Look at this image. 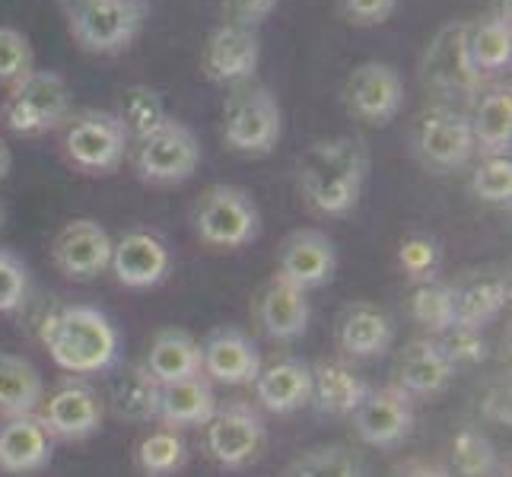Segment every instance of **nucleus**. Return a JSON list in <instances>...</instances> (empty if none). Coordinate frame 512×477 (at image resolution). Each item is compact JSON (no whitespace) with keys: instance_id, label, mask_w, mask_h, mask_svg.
<instances>
[{"instance_id":"b1692460","label":"nucleus","mask_w":512,"mask_h":477,"mask_svg":"<svg viewBox=\"0 0 512 477\" xmlns=\"http://www.w3.org/2000/svg\"><path fill=\"white\" fill-rule=\"evenodd\" d=\"M255 385V398L271 414H293L306 408L312 398V366L303 360H277L261 369Z\"/></svg>"},{"instance_id":"f03ea898","label":"nucleus","mask_w":512,"mask_h":477,"mask_svg":"<svg viewBox=\"0 0 512 477\" xmlns=\"http://www.w3.org/2000/svg\"><path fill=\"white\" fill-rule=\"evenodd\" d=\"M39 338L58 369L70 376H96L118 360V331L96 306H64L51 312Z\"/></svg>"},{"instance_id":"ea45409f","label":"nucleus","mask_w":512,"mask_h":477,"mask_svg":"<svg viewBox=\"0 0 512 477\" xmlns=\"http://www.w3.org/2000/svg\"><path fill=\"white\" fill-rule=\"evenodd\" d=\"M436 344L446 353V360L452 366H474L487 360V341L478 328L452 325L443 334H436Z\"/></svg>"},{"instance_id":"2f4dec72","label":"nucleus","mask_w":512,"mask_h":477,"mask_svg":"<svg viewBox=\"0 0 512 477\" xmlns=\"http://www.w3.org/2000/svg\"><path fill=\"white\" fill-rule=\"evenodd\" d=\"M468 121H471L474 144H478L487 156L506 153L512 144V96H509V90L497 86V90L481 96L478 109H474V115Z\"/></svg>"},{"instance_id":"473e14b6","label":"nucleus","mask_w":512,"mask_h":477,"mask_svg":"<svg viewBox=\"0 0 512 477\" xmlns=\"http://www.w3.org/2000/svg\"><path fill=\"white\" fill-rule=\"evenodd\" d=\"M468 58L474 70L484 74H497L506 70L512 61V29L506 16H490V20L471 26L468 23Z\"/></svg>"},{"instance_id":"412c9836","label":"nucleus","mask_w":512,"mask_h":477,"mask_svg":"<svg viewBox=\"0 0 512 477\" xmlns=\"http://www.w3.org/2000/svg\"><path fill=\"white\" fill-rule=\"evenodd\" d=\"M55 452V436L48 433L39 414L10 417L0 423V471L35 474L48 468Z\"/></svg>"},{"instance_id":"c756f323","label":"nucleus","mask_w":512,"mask_h":477,"mask_svg":"<svg viewBox=\"0 0 512 477\" xmlns=\"http://www.w3.org/2000/svg\"><path fill=\"white\" fill-rule=\"evenodd\" d=\"M156 398H160V385L140 366H125L112 376L109 385V408L118 420L131 423H150L156 420Z\"/></svg>"},{"instance_id":"4468645a","label":"nucleus","mask_w":512,"mask_h":477,"mask_svg":"<svg viewBox=\"0 0 512 477\" xmlns=\"http://www.w3.org/2000/svg\"><path fill=\"white\" fill-rule=\"evenodd\" d=\"M350 417H353V430H357V436L366 446L392 449L404 443L414 427V401L398 385L369 388Z\"/></svg>"},{"instance_id":"6e6552de","label":"nucleus","mask_w":512,"mask_h":477,"mask_svg":"<svg viewBox=\"0 0 512 477\" xmlns=\"http://www.w3.org/2000/svg\"><path fill=\"white\" fill-rule=\"evenodd\" d=\"M201 166V144L182 121L169 118L166 125L144 137L134 147V172L147 185H182Z\"/></svg>"},{"instance_id":"09e8293b","label":"nucleus","mask_w":512,"mask_h":477,"mask_svg":"<svg viewBox=\"0 0 512 477\" xmlns=\"http://www.w3.org/2000/svg\"><path fill=\"white\" fill-rule=\"evenodd\" d=\"M4 220H7V207H4V201H0V229H4Z\"/></svg>"},{"instance_id":"423d86ee","label":"nucleus","mask_w":512,"mask_h":477,"mask_svg":"<svg viewBox=\"0 0 512 477\" xmlns=\"http://www.w3.org/2000/svg\"><path fill=\"white\" fill-rule=\"evenodd\" d=\"M194 233L210 249H242L258 239L261 214L249 191L214 185L194 207Z\"/></svg>"},{"instance_id":"de8ad7c7","label":"nucleus","mask_w":512,"mask_h":477,"mask_svg":"<svg viewBox=\"0 0 512 477\" xmlns=\"http://www.w3.org/2000/svg\"><path fill=\"white\" fill-rule=\"evenodd\" d=\"M10 166H13V153H10V147L4 144V140H0V182L10 175Z\"/></svg>"},{"instance_id":"58836bf2","label":"nucleus","mask_w":512,"mask_h":477,"mask_svg":"<svg viewBox=\"0 0 512 477\" xmlns=\"http://www.w3.org/2000/svg\"><path fill=\"white\" fill-rule=\"evenodd\" d=\"M35 64L29 39L13 26H0V86L20 83Z\"/></svg>"},{"instance_id":"9b49d317","label":"nucleus","mask_w":512,"mask_h":477,"mask_svg":"<svg viewBox=\"0 0 512 477\" xmlns=\"http://www.w3.org/2000/svg\"><path fill=\"white\" fill-rule=\"evenodd\" d=\"M48 427V433L64 443H83L99 433L105 417V401L99 392L83 379L61 382L48 398H42V408L35 411Z\"/></svg>"},{"instance_id":"e433bc0d","label":"nucleus","mask_w":512,"mask_h":477,"mask_svg":"<svg viewBox=\"0 0 512 477\" xmlns=\"http://www.w3.org/2000/svg\"><path fill=\"white\" fill-rule=\"evenodd\" d=\"M452 462L462 477H493L497 474V449L481 430H462L452 439Z\"/></svg>"},{"instance_id":"39448f33","label":"nucleus","mask_w":512,"mask_h":477,"mask_svg":"<svg viewBox=\"0 0 512 477\" xmlns=\"http://www.w3.org/2000/svg\"><path fill=\"white\" fill-rule=\"evenodd\" d=\"M280 128V105L268 86L258 83H239L236 93L223 105V140L229 150L242 156H264L277 147Z\"/></svg>"},{"instance_id":"c85d7f7f","label":"nucleus","mask_w":512,"mask_h":477,"mask_svg":"<svg viewBox=\"0 0 512 477\" xmlns=\"http://www.w3.org/2000/svg\"><path fill=\"white\" fill-rule=\"evenodd\" d=\"M366 392L369 388L363 385V379L338 360H325L319 366H312V398L309 401H315V408L322 414L350 417L357 411V404L363 401Z\"/></svg>"},{"instance_id":"c9c22d12","label":"nucleus","mask_w":512,"mask_h":477,"mask_svg":"<svg viewBox=\"0 0 512 477\" xmlns=\"http://www.w3.org/2000/svg\"><path fill=\"white\" fill-rule=\"evenodd\" d=\"M411 318L423 325L430 334H443L455 325V306H452V290L449 284L439 280H420L411 290Z\"/></svg>"},{"instance_id":"f3484780","label":"nucleus","mask_w":512,"mask_h":477,"mask_svg":"<svg viewBox=\"0 0 512 477\" xmlns=\"http://www.w3.org/2000/svg\"><path fill=\"white\" fill-rule=\"evenodd\" d=\"M109 271L115 280L128 290H150L160 287L172 271L169 245L147 229L125 233L118 242H112V261Z\"/></svg>"},{"instance_id":"79ce46f5","label":"nucleus","mask_w":512,"mask_h":477,"mask_svg":"<svg viewBox=\"0 0 512 477\" xmlns=\"http://www.w3.org/2000/svg\"><path fill=\"white\" fill-rule=\"evenodd\" d=\"M401 264L414 280H433V271L439 264V249L436 242L427 236H411L401 245Z\"/></svg>"},{"instance_id":"a19ab883","label":"nucleus","mask_w":512,"mask_h":477,"mask_svg":"<svg viewBox=\"0 0 512 477\" xmlns=\"http://www.w3.org/2000/svg\"><path fill=\"white\" fill-rule=\"evenodd\" d=\"M29 290V268L20 255L10 249H0V315L16 312L23 306Z\"/></svg>"},{"instance_id":"aec40b11","label":"nucleus","mask_w":512,"mask_h":477,"mask_svg":"<svg viewBox=\"0 0 512 477\" xmlns=\"http://www.w3.org/2000/svg\"><path fill=\"white\" fill-rule=\"evenodd\" d=\"M452 306H455V325L465 328H484L509 303V274L500 268H478L468 271L449 284Z\"/></svg>"},{"instance_id":"9d476101","label":"nucleus","mask_w":512,"mask_h":477,"mask_svg":"<svg viewBox=\"0 0 512 477\" xmlns=\"http://www.w3.org/2000/svg\"><path fill=\"white\" fill-rule=\"evenodd\" d=\"M423 83L433 86L443 96H478L481 93V74L474 70L468 58V23H446L433 35L423 55Z\"/></svg>"},{"instance_id":"20e7f679","label":"nucleus","mask_w":512,"mask_h":477,"mask_svg":"<svg viewBox=\"0 0 512 477\" xmlns=\"http://www.w3.org/2000/svg\"><path fill=\"white\" fill-rule=\"evenodd\" d=\"M144 20V0H74L67 10L70 35L93 55H118L131 48L144 29Z\"/></svg>"},{"instance_id":"a211bd4d","label":"nucleus","mask_w":512,"mask_h":477,"mask_svg":"<svg viewBox=\"0 0 512 477\" xmlns=\"http://www.w3.org/2000/svg\"><path fill=\"white\" fill-rule=\"evenodd\" d=\"M258 61H261V42L255 29L236 26V23H223L220 29L210 32L204 55H201V67L207 80L233 83V86L249 83L258 70Z\"/></svg>"},{"instance_id":"4be33fe9","label":"nucleus","mask_w":512,"mask_h":477,"mask_svg":"<svg viewBox=\"0 0 512 477\" xmlns=\"http://www.w3.org/2000/svg\"><path fill=\"white\" fill-rule=\"evenodd\" d=\"M455 376V366L439 350L436 338H417L401 350L398 357V388L411 398H436L443 395Z\"/></svg>"},{"instance_id":"1a4fd4ad","label":"nucleus","mask_w":512,"mask_h":477,"mask_svg":"<svg viewBox=\"0 0 512 477\" xmlns=\"http://www.w3.org/2000/svg\"><path fill=\"white\" fill-rule=\"evenodd\" d=\"M204 449L226 471L252 465L264 449V420L249 404H223L204 423Z\"/></svg>"},{"instance_id":"0eeeda50","label":"nucleus","mask_w":512,"mask_h":477,"mask_svg":"<svg viewBox=\"0 0 512 477\" xmlns=\"http://www.w3.org/2000/svg\"><path fill=\"white\" fill-rule=\"evenodd\" d=\"M64 156L83 175H112L131 147L112 112H80L64 125Z\"/></svg>"},{"instance_id":"f704fd0d","label":"nucleus","mask_w":512,"mask_h":477,"mask_svg":"<svg viewBox=\"0 0 512 477\" xmlns=\"http://www.w3.org/2000/svg\"><path fill=\"white\" fill-rule=\"evenodd\" d=\"M284 477H363V468L347 446H315L293 458Z\"/></svg>"},{"instance_id":"f8f14e48","label":"nucleus","mask_w":512,"mask_h":477,"mask_svg":"<svg viewBox=\"0 0 512 477\" xmlns=\"http://www.w3.org/2000/svg\"><path fill=\"white\" fill-rule=\"evenodd\" d=\"M404 102V83L398 70L385 61H366L350 70L344 83V105L363 125H388L395 121Z\"/></svg>"},{"instance_id":"bb28decb","label":"nucleus","mask_w":512,"mask_h":477,"mask_svg":"<svg viewBox=\"0 0 512 477\" xmlns=\"http://www.w3.org/2000/svg\"><path fill=\"white\" fill-rule=\"evenodd\" d=\"M392 338H395V331H392V322H388V315L369 303L350 306L338 325V344L353 360L382 357V353L392 347Z\"/></svg>"},{"instance_id":"72a5a7b5","label":"nucleus","mask_w":512,"mask_h":477,"mask_svg":"<svg viewBox=\"0 0 512 477\" xmlns=\"http://www.w3.org/2000/svg\"><path fill=\"white\" fill-rule=\"evenodd\" d=\"M134 462L144 477H172L175 471H182L188 462V446L179 430H150L144 439L137 443Z\"/></svg>"},{"instance_id":"a878e982","label":"nucleus","mask_w":512,"mask_h":477,"mask_svg":"<svg viewBox=\"0 0 512 477\" xmlns=\"http://www.w3.org/2000/svg\"><path fill=\"white\" fill-rule=\"evenodd\" d=\"M144 369L153 376L156 385L201 376V344L185 328H166L153 338Z\"/></svg>"},{"instance_id":"393cba45","label":"nucleus","mask_w":512,"mask_h":477,"mask_svg":"<svg viewBox=\"0 0 512 477\" xmlns=\"http://www.w3.org/2000/svg\"><path fill=\"white\" fill-rule=\"evenodd\" d=\"M255 315L268 338L293 341L309 325V299L303 290H296V287L284 284L280 277H274L271 284L261 290Z\"/></svg>"},{"instance_id":"6ab92c4d","label":"nucleus","mask_w":512,"mask_h":477,"mask_svg":"<svg viewBox=\"0 0 512 477\" xmlns=\"http://www.w3.org/2000/svg\"><path fill=\"white\" fill-rule=\"evenodd\" d=\"M261 373V353L239 328H217L201 344V376L220 385H252Z\"/></svg>"},{"instance_id":"37998d69","label":"nucleus","mask_w":512,"mask_h":477,"mask_svg":"<svg viewBox=\"0 0 512 477\" xmlns=\"http://www.w3.org/2000/svg\"><path fill=\"white\" fill-rule=\"evenodd\" d=\"M220 7L229 23L255 29L258 23H264L274 13L277 0H220Z\"/></svg>"},{"instance_id":"dca6fc26","label":"nucleus","mask_w":512,"mask_h":477,"mask_svg":"<svg viewBox=\"0 0 512 477\" xmlns=\"http://www.w3.org/2000/svg\"><path fill=\"white\" fill-rule=\"evenodd\" d=\"M338 271V249L319 229H296L277 252V274L296 290H319Z\"/></svg>"},{"instance_id":"f257e3e1","label":"nucleus","mask_w":512,"mask_h":477,"mask_svg":"<svg viewBox=\"0 0 512 477\" xmlns=\"http://www.w3.org/2000/svg\"><path fill=\"white\" fill-rule=\"evenodd\" d=\"M369 175V153L357 137H328L299 159V194L319 217H344L357 207Z\"/></svg>"},{"instance_id":"4c0bfd02","label":"nucleus","mask_w":512,"mask_h":477,"mask_svg":"<svg viewBox=\"0 0 512 477\" xmlns=\"http://www.w3.org/2000/svg\"><path fill=\"white\" fill-rule=\"evenodd\" d=\"M471 191L484 204H509L512 198V159L509 153H490L471 172Z\"/></svg>"},{"instance_id":"7c9ffc66","label":"nucleus","mask_w":512,"mask_h":477,"mask_svg":"<svg viewBox=\"0 0 512 477\" xmlns=\"http://www.w3.org/2000/svg\"><path fill=\"white\" fill-rule=\"evenodd\" d=\"M112 115L118 118L121 131H125L128 140H134V144L156 134L169 121L163 93L153 90V86H147V83L128 86V90L118 96V112H112Z\"/></svg>"},{"instance_id":"49530a36","label":"nucleus","mask_w":512,"mask_h":477,"mask_svg":"<svg viewBox=\"0 0 512 477\" xmlns=\"http://www.w3.org/2000/svg\"><path fill=\"white\" fill-rule=\"evenodd\" d=\"M395 477H449V471L430 462H414V465H404Z\"/></svg>"},{"instance_id":"2eb2a0df","label":"nucleus","mask_w":512,"mask_h":477,"mask_svg":"<svg viewBox=\"0 0 512 477\" xmlns=\"http://www.w3.org/2000/svg\"><path fill=\"white\" fill-rule=\"evenodd\" d=\"M51 258H55V268L67 280L86 284V280H96L99 274L109 271L112 236H109V229L99 226L90 217L70 220L61 229V233L55 236V245H51Z\"/></svg>"},{"instance_id":"7ed1b4c3","label":"nucleus","mask_w":512,"mask_h":477,"mask_svg":"<svg viewBox=\"0 0 512 477\" xmlns=\"http://www.w3.org/2000/svg\"><path fill=\"white\" fill-rule=\"evenodd\" d=\"M70 118V86L55 70H29L13 83L10 96L0 105L4 128L20 137H39L61 128Z\"/></svg>"},{"instance_id":"ddd939ff","label":"nucleus","mask_w":512,"mask_h":477,"mask_svg":"<svg viewBox=\"0 0 512 477\" xmlns=\"http://www.w3.org/2000/svg\"><path fill=\"white\" fill-rule=\"evenodd\" d=\"M414 147L423 163L439 172L462 169L474 156V150H478L468 115L446 109V105H436V109H427L420 115Z\"/></svg>"},{"instance_id":"a18cd8bd","label":"nucleus","mask_w":512,"mask_h":477,"mask_svg":"<svg viewBox=\"0 0 512 477\" xmlns=\"http://www.w3.org/2000/svg\"><path fill=\"white\" fill-rule=\"evenodd\" d=\"M484 417L493 420V423H506V427H509V388L506 385H493L487 392Z\"/></svg>"},{"instance_id":"c03bdc74","label":"nucleus","mask_w":512,"mask_h":477,"mask_svg":"<svg viewBox=\"0 0 512 477\" xmlns=\"http://www.w3.org/2000/svg\"><path fill=\"white\" fill-rule=\"evenodd\" d=\"M398 0H341V10L357 26H379L395 13Z\"/></svg>"},{"instance_id":"cd10ccee","label":"nucleus","mask_w":512,"mask_h":477,"mask_svg":"<svg viewBox=\"0 0 512 477\" xmlns=\"http://www.w3.org/2000/svg\"><path fill=\"white\" fill-rule=\"evenodd\" d=\"M45 379L29 360L16 353H0V417H23L42 408Z\"/></svg>"},{"instance_id":"5701e85b","label":"nucleus","mask_w":512,"mask_h":477,"mask_svg":"<svg viewBox=\"0 0 512 477\" xmlns=\"http://www.w3.org/2000/svg\"><path fill=\"white\" fill-rule=\"evenodd\" d=\"M220 408L214 398V388L204 376L182 379L160 385V398H156V420L169 430H188V427H204Z\"/></svg>"}]
</instances>
